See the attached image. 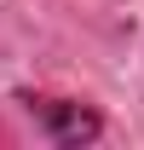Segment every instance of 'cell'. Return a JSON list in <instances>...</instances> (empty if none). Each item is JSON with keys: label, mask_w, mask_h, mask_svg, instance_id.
<instances>
[{"label": "cell", "mask_w": 144, "mask_h": 150, "mask_svg": "<svg viewBox=\"0 0 144 150\" xmlns=\"http://www.w3.org/2000/svg\"><path fill=\"white\" fill-rule=\"evenodd\" d=\"M18 104L35 115V127L64 150H81V144H98L104 139V115L92 110V104H75V98H29L18 93Z\"/></svg>", "instance_id": "cell-1"}]
</instances>
